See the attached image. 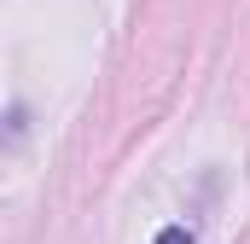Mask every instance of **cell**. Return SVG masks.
Here are the masks:
<instances>
[{"label":"cell","instance_id":"6da1fadb","mask_svg":"<svg viewBox=\"0 0 250 244\" xmlns=\"http://www.w3.org/2000/svg\"><path fill=\"white\" fill-rule=\"evenodd\" d=\"M157 244H198V239H192L187 227H163V233H157Z\"/></svg>","mask_w":250,"mask_h":244}]
</instances>
